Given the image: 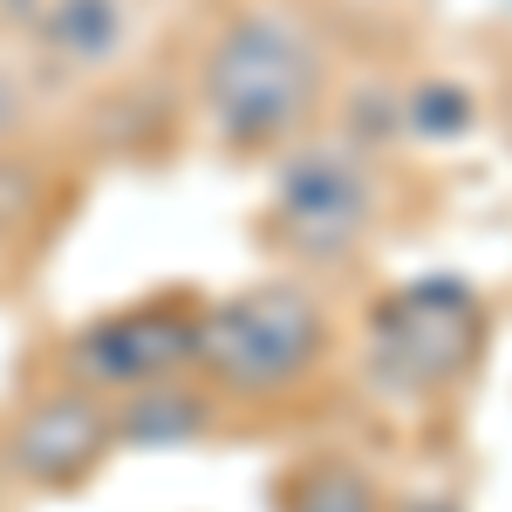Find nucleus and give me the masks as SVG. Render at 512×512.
<instances>
[{
    "label": "nucleus",
    "mask_w": 512,
    "mask_h": 512,
    "mask_svg": "<svg viewBox=\"0 0 512 512\" xmlns=\"http://www.w3.org/2000/svg\"><path fill=\"white\" fill-rule=\"evenodd\" d=\"M410 512H458V506H451V499H417Z\"/></svg>",
    "instance_id": "9b49d317"
},
{
    "label": "nucleus",
    "mask_w": 512,
    "mask_h": 512,
    "mask_svg": "<svg viewBox=\"0 0 512 512\" xmlns=\"http://www.w3.org/2000/svg\"><path fill=\"white\" fill-rule=\"evenodd\" d=\"M287 512H376V492H369V478L349 472V465H315V472L294 478Z\"/></svg>",
    "instance_id": "1a4fd4ad"
},
{
    "label": "nucleus",
    "mask_w": 512,
    "mask_h": 512,
    "mask_svg": "<svg viewBox=\"0 0 512 512\" xmlns=\"http://www.w3.org/2000/svg\"><path fill=\"white\" fill-rule=\"evenodd\" d=\"M198 431H205V403H198L192 390H178V383L137 390L130 410L117 417V444H144V451H158V444H192Z\"/></svg>",
    "instance_id": "6e6552de"
},
{
    "label": "nucleus",
    "mask_w": 512,
    "mask_h": 512,
    "mask_svg": "<svg viewBox=\"0 0 512 512\" xmlns=\"http://www.w3.org/2000/svg\"><path fill=\"white\" fill-rule=\"evenodd\" d=\"M369 226V171L349 144H321L280 171L274 233L301 260H342Z\"/></svg>",
    "instance_id": "20e7f679"
},
{
    "label": "nucleus",
    "mask_w": 512,
    "mask_h": 512,
    "mask_svg": "<svg viewBox=\"0 0 512 512\" xmlns=\"http://www.w3.org/2000/svg\"><path fill=\"white\" fill-rule=\"evenodd\" d=\"M185 362H198V321L178 308H130L76 342V369L103 390H158L178 383Z\"/></svg>",
    "instance_id": "39448f33"
},
{
    "label": "nucleus",
    "mask_w": 512,
    "mask_h": 512,
    "mask_svg": "<svg viewBox=\"0 0 512 512\" xmlns=\"http://www.w3.org/2000/svg\"><path fill=\"white\" fill-rule=\"evenodd\" d=\"M41 41L76 62V69H96L123 48V0H48L41 14Z\"/></svg>",
    "instance_id": "0eeeda50"
},
{
    "label": "nucleus",
    "mask_w": 512,
    "mask_h": 512,
    "mask_svg": "<svg viewBox=\"0 0 512 512\" xmlns=\"http://www.w3.org/2000/svg\"><path fill=\"white\" fill-rule=\"evenodd\" d=\"M485 342V315L458 280H417L390 301H376L369 321V369L390 396H431L437 383L472 369Z\"/></svg>",
    "instance_id": "7ed1b4c3"
},
{
    "label": "nucleus",
    "mask_w": 512,
    "mask_h": 512,
    "mask_svg": "<svg viewBox=\"0 0 512 512\" xmlns=\"http://www.w3.org/2000/svg\"><path fill=\"white\" fill-rule=\"evenodd\" d=\"M315 355H321V308L308 287H287V280L246 287L198 321V362L233 396L287 390L308 376Z\"/></svg>",
    "instance_id": "f03ea898"
},
{
    "label": "nucleus",
    "mask_w": 512,
    "mask_h": 512,
    "mask_svg": "<svg viewBox=\"0 0 512 512\" xmlns=\"http://www.w3.org/2000/svg\"><path fill=\"white\" fill-rule=\"evenodd\" d=\"M417 123H424V130H437V123H444V130H458V123H465L458 89H444V103H424V110H417Z\"/></svg>",
    "instance_id": "9d476101"
},
{
    "label": "nucleus",
    "mask_w": 512,
    "mask_h": 512,
    "mask_svg": "<svg viewBox=\"0 0 512 512\" xmlns=\"http://www.w3.org/2000/svg\"><path fill=\"white\" fill-rule=\"evenodd\" d=\"M315 35L280 14L260 7L246 14L239 28H226V41L212 48V69H205V110L212 123L233 137V144H274L294 123L308 117L315 103Z\"/></svg>",
    "instance_id": "f257e3e1"
},
{
    "label": "nucleus",
    "mask_w": 512,
    "mask_h": 512,
    "mask_svg": "<svg viewBox=\"0 0 512 512\" xmlns=\"http://www.w3.org/2000/svg\"><path fill=\"white\" fill-rule=\"evenodd\" d=\"M110 437H117V417H103L89 396L76 390L41 396L14 424V472L35 478V485H76L110 451Z\"/></svg>",
    "instance_id": "423d86ee"
}]
</instances>
